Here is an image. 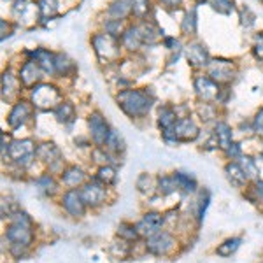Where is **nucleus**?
<instances>
[{"mask_svg": "<svg viewBox=\"0 0 263 263\" xmlns=\"http://www.w3.org/2000/svg\"><path fill=\"white\" fill-rule=\"evenodd\" d=\"M116 104L130 120L146 118L155 104V95L147 88H121L116 93Z\"/></svg>", "mask_w": 263, "mask_h": 263, "instance_id": "f257e3e1", "label": "nucleus"}, {"mask_svg": "<svg viewBox=\"0 0 263 263\" xmlns=\"http://www.w3.org/2000/svg\"><path fill=\"white\" fill-rule=\"evenodd\" d=\"M91 46L93 51H95L97 58L102 63H114L120 60L121 57V41L118 37L111 35L107 32H97L91 35Z\"/></svg>", "mask_w": 263, "mask_h": 263, "instance_id": "f03ea898", "label": "nucleus"}, {"mask_svg": "<svg viewBox=\"0 0 263 263\" xmlns=\"http://www.w3.org/2000/svg\"><path fill=\"white\" fill-rule=\"evenodd\" d=\"M30 102L37 111H54L63 102V95L54 84L39 83L30 90Z\"/></svg>", "mask_w": 263, "mask_h": 263, "instance_id": "7ed1b4c3", "label": "nucleus"}, {"mask_svg": "<svg viewBox=\"0 0 263 263\" xmlns=\"http://www.w3.org/2000/svg\"><path fill=\"white\" fill-rule=\"evenodd\" d=\"M35 142L32 139H23V141H11L7 146V156L18 165L20 168H28L33 163L35 156Z\"/></svg>", "mask_w": 263, "mask_h": 263, "instance_id": "20e7f679", "label": "nucleus"}, {"mask_svg": "<svg viewBox=\"0 0 263 263\" xmlns=\"http://www.w3.org/2000/svg\"><path fill=\"white\" fill-rule=\"evenodd\" d=\"M205 70L207 76L211 79H214L218 84H221V86L230 84L237 76V65L228 58H211Z\"/></svg>", "mask_w": 263, "mask_h": 263, "instance_id": "39448f33", "label": "nucleus"}, {"mask_svg": "<svg viewBox=\"0 0 263 263\" xmlns=\"http://www.w3.org/2000/svg\"><path fill=\"white\" fill-rule=\"evenodd\" d=\"M193 88H195V93H197V99L200 102H205V104H216L223 91L221 84H218L207 74L195 76Z\"/></svg>", "mask_w": 263, "mask_h": 263, "instance_id": "423d86ee", "label": "nucleus"}, {"mask_svg": "<svg viewBox=\"0 0 263 263\" xmlns=\"http://www.w3.org/2000/svg\"><path fill=\"white\" fill-rule=\"evenodd\" d=\"M146 251L153 254V256H167L174 251L176 248V239L172 237L171 232L167 230H160L155 235L147 237L146 239Z\"/></svg>", "mask_w": 263, "mask_h": 263, "instance_id": "0eeeda50", "label": "nucleus"}, {"mask_svg": "<svg viewBox=\"0 0 263 263\" xmlns=\"http://www.w3.org/2000/svg\"><path fill=\"white\" fill-rule=\"evenodd\" d=\"M88 128H90V137L91 142L99 147H104L105 141L111 135V126H109L107 120L104 118V114L100 111H93L90 116H88Z\"/></svg>", "mask_w": 263, "mask_h": 263, "instance_id": "6e6552de", "label": "nucleus"}, {"mask_svg": "<svg viewBox=\"0 0 263 263\" xmlns=\"http://www.w3.org/2000/svg\"><path fill=\"white\" fill-rule=\"evenodd\" d=\"M182 51H184V57H186V60H188L190 67H193V69H197V70L207 69V65H209V62H211V57H209V51H207V48L202 42L190 41L188 44L182 48Z\"/></svg>", "mask_w": 263, "mask_h": 263, "instance_id": "1a4fd4ad", "label": "nucleus"}, {"mask_svg": "<svg viewBox=\"0 0 263 263\" xmlns=\"http://www.w3.org/2000/svg\"><path fill=\"white\" fill-rule=\"evenodd\" d=\"M33 104L30 100H25V99H20L14 102V105L11 107L9 114H7V125H9V128L16 130L20 128V126H23L25 123L32 118L33 114Z\"/></svg>", "mask_w": 263, "mask_h": 263, "instance_id": "9d476101", "label": "nucleus"}, {"mask_svg": "<svg viewBox=\"0 0 263 263\" xmlns=\"http://www.w3.org/2000/svg\"><path fill=\"white\" fill-rule=\"evenodd\" d=\"M81 192V197L86 207H91V209H97L102 203L105 202V195H107V188L105 184H102L100 181L93 179L91 182H84V184L79 188Z\"/></svg>", "mask_w": 263, "mask_h": 263, "instance_id": "9b49d317", "label": "nucleus"}, {"mask_svg": "<svg viewBox=\"0 0 263 263\" xmlns=\"http://www.w3.org/2000/svg\"><path fill=\"white\" fill-rule=\"evenodd\" d=\"M165 221H167V219H165V216L162 213L149 211V213H146L141 219H139L135 227H137V230H139V235L147 239V237L155 235V233H158L162 230Z\"/></svg>", "mask_w": 263, "mask_h": 263, "instance_id": "f8f14e48", "label": "nucleus"}, {"mask_svg": "<svg viewBox=\"0 0 263 263\" xmlns=\"http://www.w3.org/2000/svg\"><path fill=\"white\" fill-rule=\"evenodd\" d=\"M62 207L72 218H83L86 214V203H84L79 190H67L62 195Z\"/></svg>", "mask_w": 263, "mask_h": 263, "instance_id": "ddd939ff", "label": "nucleus"}, {"mask_svg": "<svg viewBox=\"0 0 263 263\" xmlns=\"http://www.w3.org/2000/svg\"><path fill=\"white\" fill-rule=\"evenodd\" d=\"M174 132H176V137L177 141L181 142H193L198 139L200 135V126L197 125V121L193 120L192 116H186V118H179L174 126Z\"/></svg>", "mask_w": 263, "mask_h": 263, "instance_id": "4468645a", "label": "nucleus"}, {"mask_svg": "<svg viewBox=\"0 0 263 263\" xmlns=\"http://www.w3.org/2000/svg\"><path fill=\"white\" fill-rule=\"evenodd\" d=\"M20 76V81L21 84H23V88H32L37 86L39 83H42V78H44V72H42V69L39 65H37V62H33L28 58L27 62L21 65V69L18 72Z\"/></svg>", "mask_w": 263, "mask_h": 263, "instance_id": "2eb2a0df", "label": "nucleus"}, {"mask_svg": "<svg viewBox=\"0 0 263 263\" xmlns=\"http://www.w3.org/2000/svg\"><path fill=\"white\" fill-rule=\"evenodd\" d=\"M21 81L20 76L14 74L12 69H6L2 74V100L11 102V100H20V90H21Z\"/></svg>", "mask_w": 263, "mask_h": 263, "instance_id": "dca6fc26", "label": "nucleus"}, {"mask_svg": "<svg viewBox=\"0 0 263 263\" xmlns=\"http://www.w3.org/2000/svg\"><path fill=\"white\" fill-rule=\"evenodd\" d=\"M27 54L30 57V60L37 62V65L41 67L46 76H57V67H54V57H57V53H53V51L46 48H37L27 51Z\"/></svg>", "mask_w": 263, "mask_h": 263, "instance_id": "f3484780", "label": "nucleus"}, {"mask_svg": "<svg viewBox=\"0 0 263 263\" xmlns=\"http://www.w3.org/2000/svg\"><path fill=\"white\" fill-rule=\"evenodd\" d=\"M120 41H121L123 49L130 51V53H137L142 46H146V44H144V39H142L141 28H139L137 23L128 25V27L125 28V32L121 33Z\"/></svg>", "mask_w": 263, "mask_h": 263, "instance_id": "a211bd4d", "label": "nucleus"}, {"mask_svg": "<svg viewBox=\"0 0 263 263\" xmlns=\"http://www.w3.org/2000/svg\"><path fill=\"white\" fill-rule=\"evenodd\" d=\"M214 139L216 146L221 151H227L233 144V130L227 121H216L214 123Z\"/></svg>", "mask_w": 263, "mask_h": 263, "instance_id": "6ab92c4d", "label": "nucleus"}, {"mask_svg": "<svg viewBox=\"0 0 263 263\" xmlns=\"http://www.w3.org/2000/svg\"><path fill=\"white\" fill-rule=\"evenodd\" d=\"M84 179H86V174L76 165H70L62 172V184L67 186V190H78V186L84 184Z\"/></svg>", "mask_w": 263, "mask_h": 263, "instance_id": "aec40b11", "label": "nucleus"}, {"mask_svg": "<svg viewBox=\"0 0 263 263\" xmlns=\"http://www.w3.org/2000/svg\"><path fill=\"white\" fill-rule=\"evenodd\" d=\"M224 174H227L228 181H230L232 186H235V188H244L249 181L248 174L244 172L242 165H240L239 162L227 163V167H224Z\"/></svg>", "mask_w": 263, "mask_h": 263, "instance_id": "412c9836", "label": "nucleus"}, {"mask_svg": "<svg viewBox=\"0 0 263 263\" xmlns=\"http://www.w3.org/2000/svg\"><path fill=\"white\" fill-rule=\"evenodd\" d=\"M35 156L41 162L51 165L62 158V151L58 149V146L54 142H41V144H37Z\"/></svg>", "mask_w": 263, "mask_h": 263, "instance_id": "4be33fe9", "label": "nucleus"}, {"mask_svg": "<svg viewBox=\"0 0 263 263\" xmlns=\"http://www.w3.org/2000/svg\"><path fill=\"white\" fill-rule=\"evenodd\" d=\"M105 12H107L109 20L126 21L132 16V4L130 0H112Z\"/></svg>", "mask_w": 263, "mask_h": 263, "instance_id": "5701e85b", "label": "nucleus"}, {"mask_svg": "<svg viewBox=\"0 0 263 263\" xmlns=\"http://www.w3.org/2000/svg\"><path fill=\"white\" fill-rule=\"evenodd\" d=\"M54 118L60 125H72L78 118V111H76V105L69 100H63L58 104V107L53 111Z\"/></svg>", "mask_w": 263, "mask_h": 263, "instance_id": "b1692460", "label": "nucleus"}, {"mask_svg": "<svg viewBox=\"0 0 263 263\" xmlns=\"http://www.w3.org/2000/svg\"><path fill=\"white\" fill-rule=\"evenodd\" d=\"M177 120H179V116H177L176 107H172V105H160L158 107V126L162 132L174 128Z\"/></svg>", "mask_w": 263, "mask_h": 263, "instance_id": "393cba45", "label": "nucleus"}, {"mask_svg": "<svg viewBox=\"0 0 263 263\" xmlns=\"http://www.w3.org/2000/svg\"><path fill=\"white\" fill-rule=\"evenodd\" d=\"M54 67H57V76H60V78H69V76L76 74V70H78L74 60L65 53H57V57H54Z\"/></svg>", "mask_w": 263, "mask_h": 263, "instance_id": "a878e982", "label": "nucleus"}, {"mask_svg": "<svg viewBox=\"0 0 263 263\" xmlns=\"http://www.w3.org/2000/svg\"><path fill=\"white\" fill-rule=\"evenodd\" d=\"M198 28V16H197V7H192L184 12L181 20V33L186 37H193L197 33Z\"/></svg>", "mask_w": 263, "mask_h": 263, "instance_id": "bb28decb", "label": "nucleus"}, {"mask_svg": "<svg viewBox=\"0 0 263 263\" xmlns=\"http://www.w3.org/2000/svg\"><path fill=\"white\" fill-rule=\"evenodd\" d=\"M172 176H174V179H176V184L179 192L186 195L197 192V181H195L193 176H190V174H186V172H174Z\"/></svg>", "mask_w": 263, "mask_h": 263, "instance_id": "cd10ccee", "label": "nucleus"}, {"mask_svg": "<svg viewBox=\"0 0 263 263\" xmlns=\"http://www.w3.org/2000/svg\"><path fill=\"white\" fill-rule=\"evenodd\" d=\"M37 11H39L41 20H49L54 18L60 9V2L58 0H37Z\"/></svg>", "mask_w": 263, "mask_h": 263, "instance_id": "c85d7f7f", "label": "nucleus"}, {"mask_svg": "<svg viewBox=\"0 0 263 263\" xmlns=\"http://www.w3.org/2000/svg\"><path fill=\"white\" fill-rule=\"evenodd\" d=\"M132 4V16L137 21L147 20L151 12V0H130Z\"/></svg>", "mask_w": 263, "mask_h": 263, "instance_id": "c756f323", "label": "nucleus"}, {"mask_svg": "<svg viewBox=\"0 0 263 263\" xmlns=\"http://www.w3.org/2000/svg\"><path fill=\"white\" fill-rule=\"evenodd\" d=\"M104 147L107 149L111 155H120V153L125 151V141H123V137L120 135V132L118 130H111V135H109V139L105 141Z\"/></svg>", "mask_w": 263, "mask_h": 263, "instance_id": "7c9ffc66", "label": "nucleus"}, {"mask_svg": "<svg viewBox=\"0 0 263 263\" xmlns=\"http://www.w3.org/2000/svg\"><path fill=\"white\" fill-rule=\"evenodd\" d=\"M240 242H242V239H240V237H232V239H227L223 244H219L218 248H216V254H218V256H221V258H230L232 254L240 248Z\"/></svg>", "mask_w": 263, "mask_h": 263, "instance_id": "2f4dec72", "label": "nucleus"}, {"mask_svg": "<svg viewBox=\"0 0 263 263\" xmlns=\"http://www.w3.org/2000/svg\"><path fill=\"white\" fill-rule=\"evenodd\" d=\"M116 177H118V174H116V168H114L112 165H100L99 171H97L95 179L100 181L102 184H105V186H111L116 182Z\"/></svg>", "mask_w": 263, "mask_h": 263, "instance_id": "473e14b6", "label": "nucleus"}, {"mask_svg": "<svg viewBox=\"0 0 263 263\" xmlns=\"http://www.w3.org/2000/svg\"><path fill=\"white\" fill-rule=\"evenodd\" d=\"M118 237H120L121 240H125V242H135V240L139 239V230L135 224L132 223H120V227H118Z\"/></svg>", "mask_w": 263, "mask_h": 263, "instance_id": "72a5a7b5", "label": "nucleus"}, {"mask_svg": "<svg viewBox=\"0 0 263 263\" xmlns=\"http://www.w3.org/2000/svg\"><path fill=\"white\" fill-rule=\"evenodd\" d=\"M156 188H158V193L163 195V197H168L174 192H177V184L174 176H160L158 181H156Z\"/></svg>", "mask_w": 263, "mask_h": 263, "instance_id": "f704fd0d", "label": "nucleus"}, {"mask_svg": "<svg viewBox=\"0 0 263 263\" xmlns=\"http://www.w3.org/2000/svg\"><path fill=\"white\" fill-rule=\"evenodd\" d=\"M205 2L209 4L218 14H223V16L232 14V11L235 9V7H233V0H205Z\"/></svg>", "mask_w": 263, "mask_h": 263, "instance_id": "c9c22d12", "label": "nucleus"}, {"mask_svg": "<svg viewBox=\"0 0 263 263\" xmlns=\"http://www.w3.org/2000/svg\"><path fill=\"white\" fill-rule=\"evenodd\" d=\"M37 186L48 195H53L58 190V184H57V181H54L53 174H44V176H41L39 179H37Z\"/></svg>", "mask_w": 263, "mask_h": 263, "instance_id": "e433bc0d", "label": "nucleus"}, {"mask_svg": "<svg viewBox=\"0 0 263 263\" xmlns=\"http://www.w3.org/2000/svg\"><path fill=\"white\" fill-rule=\"evenodd\" d=\"M135 188L144 195H149L153 192V188H156V186H155V182H153L149 174L144 172L137 177V181H135Z\"/></svg>", "mask_w": 263, "mask_h": 263, "instance_id": "4c0bfd02", "label": "nucleus"}, {"mask_svg": "<svg viewBox=\"0 0 263 263\" xmlns=\"http://www.w3.org/2000/svg\"><path fill=\"white\" fill-rule=\"evenodd\" d=\"M239 163L242 165L244 172L248 174L249 179H251V177H258V174H260V171H258V165H256V162H254L253 158H249V156H242Z\"/></svg>", "mask_w": 263, "mask_h": 263, "instance_id": "58836bf2", "label": "nucleus"}, {"mask_svg": "<svg viewBox=\"0 0 263 263\" xmlns=\"http://www.w3.org/2000/svg\"><path fill=\"white\" fill-rule=\"evenodd\" d=\"M253 54L256 60L263 62V32H258L254 35V44H253Z\"/></svg>", "mask_w": 263, "mask_h": 263, "instance_id": "ea45409f", "label": "nucleus"}, {"mask_svg": "<svg viewBox=\"0 0 263 263\" xmlns=\"http://www.w3.org/2000/svg\"><path fill=\"white\" fill-rule=\"evenodd\" d=\"M28 9V2L27 0H12V16H16V18H21V16L27 12Z\"/></svg>", "mask_w": 263, "mask_h": 263, "instance_id": "a19ab883", "label": "nucleus"}, {"mask_svg": "<svg viewBox=\"0 0 263 263\" xmlns=\"http://www.w3.org/2000/svg\"><path fill=\"white\" fill-rule=\"evenodd\" d=\"M240 20H242V25L244 27H253L254 25V20H256V16H254V12L249 9V7H242L240 9Z\"/></svg>", "mask_w": 263, "mask_h": 263, "instance_id": "79ce46f5", "label": "nucleus"}, {"mask_svg": "<svg viewBox=\"0 0 263 263\" xmlns=\"http://www.w3.org/2000/svg\"><path fill=\"white\" fill-rule=\"evenodd\" d=\"M224 153H227V156H228V158H232V160H240V158H242V147H240L239 142H233Z\"/></svg>", "mask_w": 263, "mask_h": 263, "instance_id": "37998d69", "label": "nucleus"}, {"mask_svg": "<svg viewBox=\"0 0 263 263\" xmlns=\"http://www.w3.org/2000/svg\"><path fill=\"white\" fill-rule=\"evenodd\" d=\"M253 132H256L258 135H263V107L256 112V116L253 118Z\"/></svg>", "mask_w": 263, "mask_h": 263, "instance_id": "c03bdc74", "label": "nucleus"}, {"mask_svg": "<svg viewBox=\"0 0 263 263\" xmlns=\"http://www.w3.org/2000/svg\"><path fill=\"white\" fill-rule=\"evenodd\" d=\"M158 2L162 4V7H165V9L176 11V9H179V7H181L182 0H158Z\"/></svg>", "mask_w": 263, "mask_h": 263, "instance_id": "a18cd8bd", "label": "nucleus"}, {"mask_svg": "<svg viewBox=\"0 0 263 263\" xmlns=\"http://www.w3.org/2000/svg\"><path fill=\"white\" fill-rule=\"evenodd\" d=\"M0 25H2V41H6V37H9L12 33V27L9 21H6V20L0 21Z\"/></svg>", "mask_w": 263, "mask_h": 263, "instance_id": "49530a36", "label": "nucleus"}, {"mask_svg": "<svg viewBox=\"0 0 263 263\" xmlns=\"http://www.w3.org/2000/svg\"><path fill=\"white\" fill-rule=\"evenodd\" d=\"M253 192L256 193V197L258 198H261L263 200V181H254V188H253Z\"/></svg>", "mask_w": 263, "mask_h": 263, "instance_id": "de8ad7c7", "label": "nucleus"}, {"mask_svg": "<svg viewBox=\"0 0 263 263\" xmlns=\"http://www.w3.org/2000/svg\"><path fill=\"white\" fill-rule=\"evenodd\" d=\"M261 2H263V0H261Z\"/></svg>", "mask_w": 263, "mask_h": 263, "instance_id": "09e8293b", "label": "nucleus"}]
</instances>
